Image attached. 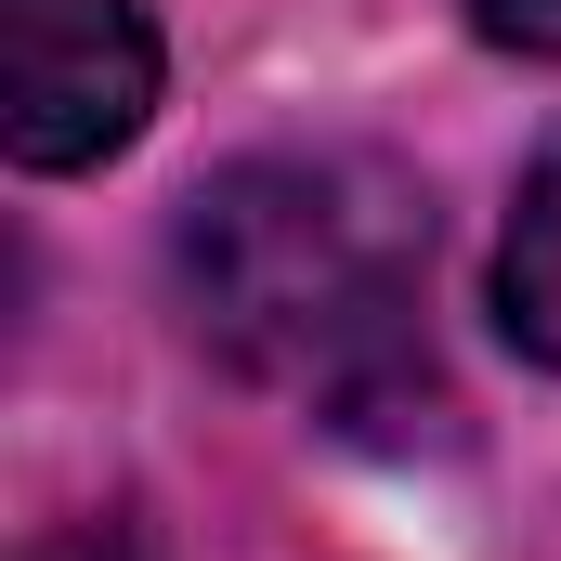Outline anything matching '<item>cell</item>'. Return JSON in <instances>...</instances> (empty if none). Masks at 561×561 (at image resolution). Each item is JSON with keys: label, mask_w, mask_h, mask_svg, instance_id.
Returning a JSON list of instances; mask_svg holds the SVG:
<instances>
[{"label": "cell", "mask_w": 561, "mask_h": 561, "mask_svg": "<svg viewBox=\"0 0 561 561\" xmlns=\"http://www.w3.org/2000/svg\"><path fill=\"white\" fill-rule=\"evenodd\" d=\"M26 561H131L118 536H53V549H26Z\"/></svg>", "instance_id": "5"}, {"label": "cell", "mask_w": 561, "mask_h": 561, "mask_svg": "<svg viewBox=\"0 0 561 561\" xmlns=\"http://www.w3.org/2000/svg\"><path fill=\"white\" fill-rule=\"evenodd\" d=\"M157 105L144 0H0V144L26 170H92Z\"/></svg>", "instance_id": "2"}, {"label": "cell", "mask_w": 561, "mask_h": 561, "mask_svg": "<svg viewBox=\"0 0 561 561\" xmlns=\"http://www.w3.org/2000/svg\"><path fill=\"white\" fill-rule=\"evenodd\" d=\"M470 26L510 53H561V0H470Z\"/></svg>", "instance_id": "4"}, {"label": "cell", "mask_w": 561, "mask_h": 561, "mask_svg": "<svg viewBox=\"0 0 561 561\" xmlns=\"http://www.w3.org/2000/svg\"><path fill=\"white\" fill-rule=\"evenodd\" d=\"M496 327L561 366V144L523 170V196H510V249H496Z\"/></svg>", "instance_id": "3"}, {"label": "cell", "mask_w": 561, "mask_h": 561, "mask_svg": "<svg viewBox=\"0 0 561 561\" xmlns=\"http://www.w3.org/2000/svg\"><path fill=\"white\" fill-rule=\"evenodd\" d=\"M419 196L366 157H249L183 209V313L249 379L313 405H379L419 313Z\"/></svg>", "instance_id": "1"}]
</instances>
